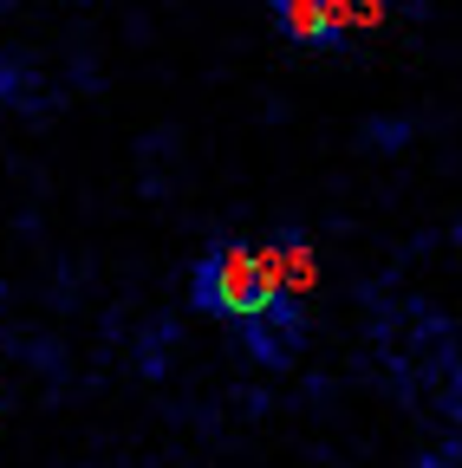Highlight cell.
<instances>
[{
  "label": "cell",
  "mask_w": 462,
  "mask_h": 468,
  "mask_svg": "<svg viewBox=\"0 0 462 468\" xmlns=\"http://www.w3.org/2000/svg\"><path fill=\"white\" fill-rule=\"evenodd\" d=\"M189 292H196V313H209V319H248V313H261V306L280 300V261L274 254H254V248L215 241L196 261Z\"/></svg>",
  "instance_id": "1"
},
{
  "label": "cell",
  "mask_w": 462,
  "mask_h": 468,
  "mask_svg": "<svg viewBox=\"0 0 462 468\" xmlns=\"http://www.w3.org/2000/svg\"><path fill=\"white\" fill-rule=\"evenodd\" d=\"M280 33L294 46H313V52H332L345 39V0H267Z\"/></svg>",
  "instance_id": "2"
},
{
  "label": "cell",
  "mask_w": 462,
  "mask_h": 468,
  "mask_svg": "<svg viewBox=\"0 0 462 468\" xmlns=\"http://www.w3.org/2000/svg\"><path fill=\"white\" fill-rule=\"evenodd\" d=\"M20 85H27V72H20V58H0V111H7V104L20 98Z\"/></svg>",
  "instance_id": "3"
}]
</instances>
